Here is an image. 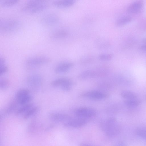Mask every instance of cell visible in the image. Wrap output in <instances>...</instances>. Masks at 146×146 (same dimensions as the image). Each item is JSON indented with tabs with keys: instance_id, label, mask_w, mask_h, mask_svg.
Here are the masks:
<instances>
[{
	"instance_id": "277c9868",
	"label": "cell",
	"mask_w": 146,
	"mask_h": 146,
	"mask_svg": "<svg viewBox=\"0 0 146 146\" xmlns=\"http://www.w3.org/2000/svg\"><path fill=\"white\" fill-rule=\"evenodd\" d=\"M32 99L29 90L26 89L19 90L15 95V100L19 104L21 105L29 103Z\"/></svg>"
},
{
	"instance_id": "ac0fdd59",
	"label": "cell",
	"mask_w": 146,
	"mask_h": 146,
	"mask_svg": "<svg viewBox=\"0 0 146 146\" xmlns=\"http://www.w3.org/2000/svg\"><path fill=\"white\" fill-rule=\"evenodd\" d=\"M18 104L15 100L12 102L5 109L2 113H1V118L2 117L3 118L5 115H8L14 111L16 110Z\"/></svg>"
},
{
	"instance_id": "2e32d148",
	"label": "cell",
	"mask_w": 146,
	"mask_h": 146,
	"mask_svg": "<svg viewBox=\"0 0 146 146\" xmlns=\"http://www.w3.org/2000/svg\"><path fill=\"white\" fill-rule=\"evenodd\" d=\"M75 1V0H57L54 1L53 4L55 7L64 8L71 6Z\"/></svg>"
},
{
	"instance_id": "44dd1931",
	"label": "cell",
	"mask_w": 146,
	"mask_h": 146,
	"mask_svg": "<svg viewBox=\"0 0 146 146\" xmlns=\"http://www.w3.org/2000/svg\"><path fill=\"white\" fill-rule=\"evenodd\" d=\"M132 20V18L130 17H123L118 19L116 21L115 25L118 27L123 26L131 22Z\"/></svg>"
},
{
	"instance_id": "d6986e66",
	"label": "cell",
	"mask_w": 146,
	"mask_h": 146,
	"mask_svg": "<svg viewBox=\"0 0 146 146\" xmlns=\"http://www.w3.org/2000/svg\"><path fill=\"white\" fill-rule=\"evenodd\" d=\"M70 80L66 78H60L53 80L51 83V85L53 87H60L61 88L68 84Z\"/></svg>"
},
{
	"instance_id": "e0dca14e",
	"label": "cell",
	"mask_w": 146,
	"mask_h": 146,
	"mask_svg": "<svg viewBox=\"0 0 146 146\" xmlns=\"http://www.w3.org/2000/svg\"><path fill=\"white\" fill-rule=\"evenodd\" d=\"M96 44L98 48L101 50L107 49L110 46L109 41L105 38H100L97 39L96 41Z\"/></svg>"
},
{
	"instance_id": "8992f818",
	"label": "cell",
	"mask_w": 146,
	"mask_h": 146,
	"mask_svg": "<svg viewBox=\"0 0 146 146\" xmlns=\"http://www.w3.org/2000/svg\"><path fill=\"white\" fill-rule=\"evenodd\" d=\"M74 113L79 117L86 118L94 117L97 114L95 110L88 107H82L76 109L74 110Z\"/></svg>"
},
{
	"instance_id": "d590c367",
	"label": "cell",
	"mask_w": 146,
	"mask_h": 146,
	"mask_svg": "<svg viewBox=\"0 0 146 146\" xmlns=\"http://www.w3.org/2000/svg\"><path fill=\"white\" fill-rule=\"evenodd\" d=\"M90 144L88 143H82L80 144V146H90Z\"/></svg>"
},
{
	"instance_id": "836d02e7",
	"label": "cell",
	"mask_w": 146,
	"mask_h": 146,
	"mask_svg": "<svg viewBox=\"0 0 146 146\" xmlns=\"http://www.w3.org/2000/svg\"><path fill=\"white\" fill-rule=\"evenodd\" d=\"M5 59L3 57L0 58V66L5 65Z\"/></svg>"
},
{
	"instance_id": "1f68e13d",
	"label": "cell",
	"mask_w": 146,
	"mask_h": 146,
	"mask_svg": "<svg viewBox=\"0 0 146 146\" xmlns=\"http://www.w3.org/2000/svg\"><path fill=\"white\" fill-rule=\"evenodd\" d=\"M8 67L5 65L0 66V76H3L8 71Z\"/></svg>"
},
{
	"instance_id": "30bf717a",
	"label": "cell",
	"mask_w": 146,
	"mask_h": 146,
	"mask_svg": "<svg viewBox=\"0 0 146 146\" xmlns=\"http://www.w3.org/2000/svg\"><path fill=\"white\" fill-rule=\"evenodd\" d=\"M49 117L51 120L56 122H66L71 119V117L67 114L56 112L50 113Z\"/></svg>"
},
{
	"instance_id": "5bb4252c",
	"label": "cell",
	"mask_w": 146,
	"mask_h": 146,
	"mask_svg": "<svg viewBox=\"0 0 146 146\" xmlns=\"http://www.w3.org/2000/svg\"><path fill=\"white\" fill-rule=\"evenodd\" d=\"M109 73V69L105 67L100 68L94 70H91V78L104 77Z\"/></svg>"
},
{
	"instance_id": "6da1fadb",
	"label": "cell",
	"mask_w": 146,
	"mask_h": 146,
	"mask_svg": "<svg viewBox=\"0 0 146 146\" xmlns=\"http://www.w3.org/2000/svg\"><path fill=\"white\" fill-rule=\"evenodd\" d=\"M100 127L102 130L105 132L106 136L109 137L116 136L120 130L116 119L113 117H110L102 121L100 124Z\"/></svg>"
},
{
	"instance_id": "83f0119b",
	"label": "cell",
	"mask_w": 146,
	"mask_h": 146,
	"mask_svg": "<svg viewBox=\"0 0 146 146\" xmlns=\"http://www.w3.org/2000/svg\"><path fill=\"white\" fill-rule=\"evenodd\" d=\"M9 82L7 78H2L0 79V88L2 90L7 89L9 86Z\"/></svg>"
},
{
	"instance_id": "e575fe53",
	"label": "cell",
	"mask_w": 146,
	"mask_h": 146,
	"mask_svg": "<svg viewBox=\"0 0 146 146\" xmlns=\"http://www.w3.org/2000/svg\"><path fill=\"white\" fill-rule=\"evenodd\" d=\"M140 48L143 50H146V43L140 46Z\"/></svg>"
},
{
	"instance_id": "3957f363",
	"label": "cell",
	"mask_w": 146,
	"mask_h": 146,
	"mask_svg": "<svg viewBox=\"0 0 146 146\" xmlns=\"http://www.w3.org/2000/svg\"><path fill=\"white\" fill-rule=\"evenodd\" d=\"M27 83L29 88L33 91H38L41 86L42 80L41 76L37 74L29 75L27 79Z\"/></svg>"
},
{
	"instance_id": "52a82bcc",
	"label": "cell",
	"mask_w": 146,
	"mask_h": 146,
	"mask_svg": "<svg viewBox=\"0 0 146 146\" xmlns=\"http://www.w3.org/2000/svg\"><path fill=\"white\" fill-rule=\"evenodd\" d=\"M109 95L102 92L96 90L90 91L82 94L80 96L95 100L103 99L108 97Z\"/></svg>"
},
{
	"instance_id": "ba28073f",
	"label": "cell",
	"mask_w": 146,
	"mask_h": 146,
	"mask_svg": "<svg viewBox=\"0 0 146 146\" xmlns=\"http://www.w3.org/2000/svg\"><path fill=\"white\" fill-rule=\"evenodd\" d=\"M87 118L80 117L71 119L65 122L64 125L66 127L79 128L85 125L88 122Z\"/></svg>"
},
{
	"instance_id": "d6a6232c",
	"label": "cell",
	"mask_w": 146,
	"mask_h": 146,
	"mask_svg": "<svg viewBox=\"0 0 146 146\" xmlns=\"http://www.w3.org/2000/svg\"><path fill=\"white\" fill-rule=\"evenodd\" d=\"M92 58L90 56H85L83 57L81 60L82 63L86 64L90 62L92 60Z\"/></svg>"
},
{
	"instance_id": "7c38bea8",
	"label": "cell",
	"mask_w": 146,
	"mask_h": 146,
	"mask_svg": "<svg viewBox=\"0 0 146 146\" xmlns=\"http://www.w3.org/2000/svg\"><path fill=\"white\" fill-rule=\"evenodd\" d=\"M143 2L142 0H138L131 4L127 8V12L130 13L135 14L139 12L142 9Z\"/></svg>"
},
{
	"instance_id": "f546056e",
	"label": "cell",
	"mask_w": 146,
	"mask_h": 146,
	"mask_svg": "<svg viewBox=\"0 0 146 146\" xmlns=\"http://www.w3.org/2000/svg\"><path fill=\"white\" fill-rule=\"evenodd\" d=\"M20 0H5L2 4L3 6L9 7L13 6L18 3Z\"/></svg>"
},
{
	"instance_id": "484cf974",
	"label": "cell",
	"mask_w": 146,
	"mask_h": 146,
	"mask_svg": "<svg viewBox=\"0 0 146 146\" xmlns=\"http://www.w3.org/2000/svg\"><path fill=\"white\" fill-rule=\"evenodd\" d=\"M141 102L140 100L136 99L127 100L124 102L126 105L130 107H136L139 105Z\"/></svg>"
},
{
	"instance_id": "d4e9b609",
	"label": "cell",
	"mask_w": 146,
	"mask_h": 146,
	"mask_svg": "<svg viewBox=\"0 0 146 146\" xmlns=\"http://www.w3.org/2000/svg\"><path fill=\"white\" fill-rule=\"evenodd\" d=\"M121 96L127 100L136 99L137 95L134 93L128 91H123L121 93Z\"/></svg>"
},
{
	"instance_id": "7a4b0ae2",
	"label": "cell",
	"mask_w": 146,
	"mask_h": 146,
	"mask_svg": "<svg viewBox=\"0 0 146 146\" xmlns=\"http://www.w3.org/2000/svg\"><path fill=\"white\" fill-rule=\"evenodd\" d=\"M20 23L15 19H5L0 21L1 31L5 33H11L16 31L20 28Z\"/></svg>"
},
{
	"instance_id": "4fadbf2b",
	"label": "cell",
	"mask_w": 146,
	"mask_h": 146,
	"mask_svg": "<svg viewBox=\"0 0 146 146\" xmlns=\"http://www.w3.org/2000/svg\"><path fill=\"white\" fill-rule=\"evenodd\" d=\"M73 64L70 62H64L58 64L55 68V72L57 74L63 73L68 72L73 66Z\"/></svg>"
},
{
	"instance_id": "cb8c5ba5",
	"label": "cell",
	"mask_w": 146,
	"mask_h": 146,
	"mask_svg": "<svg viewBox=\"0 0 146 146\" xmlns=\"http://www.w3.org/2000/svg\"><path fill=\"white\" fill-rule=\"evenodd\" d=\"M38 110V107L33 106L23 114V118L25 119L29 118L37 112Z\"/></svg>"
},
{
	"instance_id": "5b68a950",
	"label": "cell",
	"mask_w": 146,
	"mask_h": 146,
	"mask_svg": "<svg viewBox=\"0 0 146 146\" xmlns=\"http://www.w3.org/2000/svg\"><path fill=\"white\" fill-rule=\"evenodd\" d=\"M50 61V58L45 56L33 57L28 59L26 61L27 65L31 67H36L48 64Z\"/></svg>"
},
{
	"instance_id": "9a60e30c",
	"label": "cell",
	"mask_w": 146,
	"mask_h": 146,
	"mask_svg": "<svg viewBox=\"0 0 146 146\" xmlns=\"http://www.w3.org/2000/svg\"><path fill=\"white\" fill-rule=\"evenodd\" d=\"M48 0H28L22 8V10L25 11L31 9L40 4L44 3Z\"/></svg>"
},
{
	"instance_id": "ffe728a7",
	"label": "cell",
	"mask_w": 146,
	"mask_h": 146,
	"mask_svg": "<svg viewBox=\"0 0 146 146\" xmlns=\"http://www.w3.org/2000/svg\"><path fill=\"white\" fill-rule=\"evenodd\" d=\"M68 35V33L63 30H59L54 32L51 35L53 39H59L66 38Z\"/></svg>"
},
{
	"instance_id": "8fae6325",
	"label": "cell",
	"mask_w": 146,
	"mask_h": 146,
	"mask_svg": "<svg viewBox=\"0 0 146 146\" xmlns=\"http://www.w3.org/2000/svg\"><path fill=\"white\" fill-rule=\"evenodd\" d=\"M42 125L41 123L36 119L32 120L27 126L28 132L31 134L35 133L42 129Z\"/></svg>"
},
{
	"instance_id": "7402d4cb",
	"label": "cell",
	"mask_w": 146,
	"mask_h": 146,
	"mask_svg": "<svg viewBox=\"0 0 146 146\" xmlns=\"http://www.w3.org/2000/svg\"><path fill=\"white\" fill-rule=\"evenodd\" d=\"M33 106V104L29 103L28 104L22 105V106L17 109L15 111V114L16 115H19L24 114L29 109Z\"/></svg>"
},
{
	"instance_id": "603a6c76",
	"label": "cell",
	"mask_w": 146,
	"mask_h": 146,
	"mask_svg": "<svg viewBox=\"0 0 146 146\" xmlns=\"http://www.w3.org/2000/svg\"><path fill=\"white\" fill-rule=\"evenodd\" d=\"M48 5L45 3H42L37 5L30 10V13L35 14L40 12L47 9Z\"/></svg>"
},
{
	"instance_id": "9c48e42d",
	"label": "cell",
	"mask_w": 146,
	"mask_h": 146,
	"mask_svg": "<svg viewBox=\"0 0 146 146\" xmlns=\"http://www.w3.org/2000/svg\"><path fill=\"white\" fill-rule=\"evenodd\" d=\"M41 22L44 25L52 26L56 24L59 21L58 16L54 13H49L45 15L41 19Z\"/></svg>"
},
{
	"instance_id": "4dcf8cb0",
	"label": "cell",
	"mask_w": 146,
	"mask_h": 146,
	"mask_svg": "<svg viewBox=\"0 0 146 146\" xmlns=\"http://www.w3.org/2000/svg\"><path fill=\"white\" fill-rule=\"evenodd\" d=\"M112 55L108 53L101 54L99 56V59L103 61L110 60L112 58Z\"/></svg>"
},
{
	"instance_id": "f1b7e54d",
	"label": "cell",
	"mask_w": 146,
	"mask_h": 146,
	"mask_svg": "<svg viewBox=\"0 0 146 146\" xmlns=\"http://www.w3.org/2000/svg\"><path fill=\"white\" fill-rule=\"evenodd\" d=\"M79 78L82 80L90 78V70L84 71L81 72L78 76Z\"/></svg>"
},
{
	"instance_id": "8d00e7d4",
	"label": "cell",
	"mask_w": 146,
	"mask_h": 146,
	"mask_svg": "<svg viewBox=\"0 0 146 146\" xmlns=\"http://www.w3.org/2000/svg\"><path fill=\"white\" fill-rule=\"evenodd\" d=\"M143 42L146 43V37L143 40Z\"/></svg>"
},
{
	"instance_id": "4316f807",
	"label": "cell",
	"mask_w": 146,
	"mask_h": 146,
	"mask_svg": "<svg viewBox=\"0 0 146 146\" xmlns=\"http://www.w3.org/2000/svg\"><path fill=\"white\" fill-rule=\"evenodd\" d=\"M135 133L136 135L140 137L146 139V127H141L137 128Z\"/></svg>"
}]
</instances>
